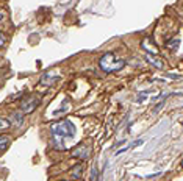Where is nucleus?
I'll return each mask as SVG.
<instances>
[{
  "instance_id": "1",
  "label": "nucleus",
  "mask_w": 183,
  "mask_h": 181,
  "mask_svg": "<svg viewBox=\"0 0 183 181\" xmlns=\"http://www.w3.org/2000/svg\"><path fill=\"white\" fill-rule=\"evenodd\" d=\"M99 66H100V69H104V70L108 72V73H111V72H119V70H122V67L125 66V59L118 58L114 53H105V55L100 58Z\"/></svg>"
},
{
  "instance_id": "2",
  "label": "nucleus",
  "mask_w": 183,
  "mask_h": 181,
  "mask_svg": "<svg viewBox=\"0 0 183 181\" xmlns=\"http://www.w3.org/2000/svg\"><path fill=\"white\" fill-rule=\"evenodd\" d=\"M52 133L56 137H74L75 134V127L70 120H61L52 125Z\"/></svg>"
},
{
  "instance_id": "3",
  "label": "nucleus",
  "mask_w": 183,
  "mask_h": 181,
  "mask_svg": "<svg viewBox=\"0 0 183 181\" xmlns=\"http://www.w3.org/2000/svg\"><path fill=\"white\" fill-rule=\"evenodd\" d=\"M39 103H41V97H39V95H36V94L28 95V97H25V99L22 100V103H21V113H22V114H30V113H33V111L39 106Z\"/></svg>"
},
{
  "instance_id": "4",
  "label": "nucleus",
  "mask_w": 183,
  "mask_h": 181,
  "mask_svg": "<svg viewBox=\"0 0 183 181\" xmlns=\"http://www.w3.org/2000/svg\"><path fill=\"white\" fill-rule=\"evenodd\" d=\"M72 156L77 158V159H80V161H86L91 156V147H88V145H78V147H75L72 150Z\"/></svg>"
},
{
  "instance_id": "5",
  "label": "nucleus",
  "mask_w": 183,
  "mask_h": 181,
  "mask_svg": "<svg viewBox=\"0 0 183 181\" xmlns=\"http://www.w3.org/2000/svg\"><path fill=\"white\" fill-rule=\"evenodd\" d=\"M146 61L150 63V64H152L153 67H157V69H163V66H164L163 61H161V58L157 56V55H149V53H147V55H146Z\"/></svg>"
},
{
  "instance_id": "6",
  "label": "nucleus",
  "mask_w": 183,
  "mask_h": 181,
  "mask_svg": "<svg viewBox=\"0 0 183 181\" xmlns=\"http://www.w3.org/2000/svg\"><path fill=\"white\" fill-rule=\"evenodd\" d=\"M10 122H11V125H16V127H21V125L24 123V116H22V113L19 111V113L13 114V116L10 117Z\"/></svg>"
},
{
  "instance_id": "7",
  "label": "nucleus",
  "mask_w": 183,
  "mask_h": 181,
  "mask_svg": "<svg viewBox=\"0 0 183 181\" xmlns=\"http://www.w3.org/2000/svg\"><path fill=\"white\" fill-rule=\"evenodd\" d=\"M70 175H72V178H74V179H80V178H81V175H83V164H77V165H74V167H72V170H70Z\"/></svg>"
},
{
  "instance_id": "8",
  "label": "nucleus",
  "mask_w": 183,
  "mask_h": 181,
  "mask_svg": "<svg viewBox=\"0 0 183 181\" xmlns=\"http://www.w3.org/2000/svg\"><path fill=\"white\" fill-rule=\"evenodd\" d=\"M10 142H11L10 136H0V151L7 150L10 147Z\"/></svg>"
},
{
  "instance_id": "9",
  "label": "nucleus",
  "mask_w": 183,
  "mask_h": 181,
  "mask_svg": "<svg viewBox=\"0 0 183 181\" xmlns=\"http://www.w3.org/2000/svg\"><path fill=\"white\" fill-rule=\"evenodd\" d=\"M11 127V122L10 119H3V117H0V130H7Z\"/></svg>"
},
{
  "instance_id": "10",
  "label": "nucleus",
  "mask_w": 183,
  "mask_h": 181,
  "mask_svg": "<svg viewBox=\"0 0 183 181\" xmlns=\"http://www.w3.org/2000/svg\"><path fill=\"white\" fill-rule=\"evenodd\" d=\"M178 45H180V39H174V41H169V42L166 44V47L171 49V50H175Z\"/></svg>"
},
{
  "instance_id": "11",
  "label": "nucleus",
  "mask_w": 183,
  "mask_h": 181,
  "mask_svg": "<svg viewBox=\"0 0 183 181\" xmlns=\"http://www.w3.org/2000/svg\"><path fill=\"white\" fill-rule=\"evenodd\" d=\"M5 42H7L5 35H3V33H0V47H3V45H5Z\"/></svg>"
},
{
  "instance_id": "12",
  "label": "nucleus",
  "mask_w": 183,
  "mask_h": 181,
  "mask_svg": "<svg viewBox=\"0 0 183 181\" xmlns=\"http://www.w3.org/2000/svg\"><path fill=\"white\" fill-rule=\"evenodd\" d=\"M144 97H146V92H142V94H139V99H138V103H141V102L144 100Z\"/></svg>"
},
{
  "instance_id": "13",
  "label": "nucleus",
  "mask_w": 183,
  "mask_h": 181,
  "mask_svg": "<svg viewBox=\"0 0 183 181\" xmlns=\"http://www.w3.org/2000/svg\"><path fill=\"white\" fill-rule=\"evenodd\" d=\"M3 16H5V14H3V11H2V10H0V21H2V19H3Z\"/></svg>"
}]
</instances>
